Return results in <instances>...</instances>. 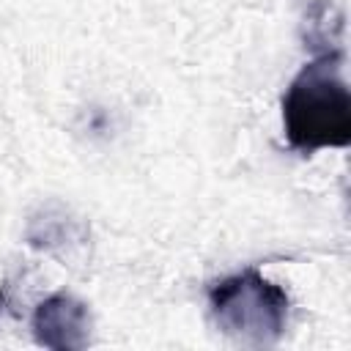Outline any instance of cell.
I'll return each mask as SVG.
<instances>
[{"label":"cell","mask_w":351,"mask_h":351,"mask_svg":"<svg viewBox=\"0 0 351 351\" xmlns=\"http://www.w3.org/2000/svg\"><path fill=\"white\" fill-rule=\"evenodd\" d=\"M214 324L239 343L271 346L282 337L291 299L282 285L266 280L258 269L222 277L208 288Z\"/></svg>","instance_id":"cell-2"},{"label":"cell","mask_w":351,"mask_h":351,"mask_svg":"<svg viewBox=\"0 0 351 351\" xmlns=\"http://www.w3.org/2000/svg\"><path fill=\"white\" fill-rule=\"evenodd\" d=\"M288 145L302 154L346 148L351 143V93L343 77V52H315L282 96Z\"/></svg>","instance_id":"cell-1"},{"label":"cell","mask_w":351,"mask_h":351,"mask_svg":"<svg viewBox=\"0 0 351 351\" xmlns=\"http://www.w3.org/2000/svg\"><path fill=\"white\" fill-rule=\"evenodd\" d=\"M33 337L52 351H77L90 340V313L85 302L71 293L47 296L33 313Z\"/></svg>","instance_id":"cell-3"}]
</instances>
